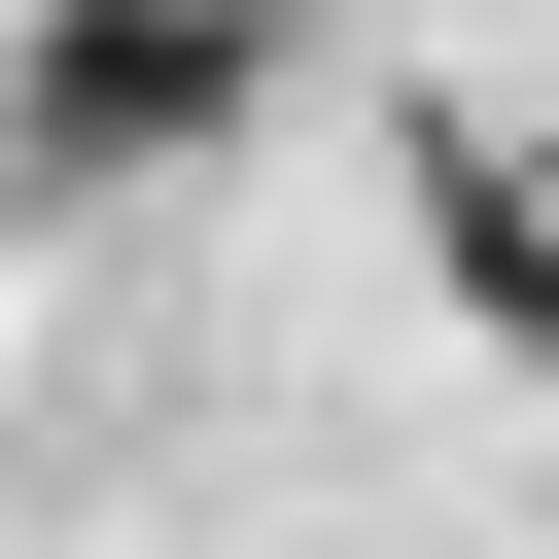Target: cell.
Masks as SVG:
<instances>
[{
    "instance_id": "2",
    "label": "cell",
    "mask_w": 559,
    "mask_h": 559,
    "mask_svg": "<svg viewBox=\"0 0 559 559\" xmlns=\"http://www.w3.org/2000/svg\"><path fill=\"white\" fill-rule=\"evenodd\" d=\"M419 210H454V280H489V349H559V210H524L489 140H419Z\"/></svg>"
},
{
    "instance_id": "1",
    "label": "cell",
    "mask_w": 559,
    "mask_h": 559,
    "mask_svg": "<svg viewBox=\"0 0 559 559\" xmlns=\"http://www.w3.org/2000/svg\"><path fill=\"white\" fill-rule=\"evenodd\" d=\"M245 70H280V0H35L0 175H35V210H70V175H175V140H245Z\"/></svg>"
}]
</instances>
